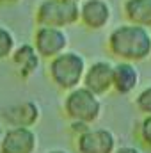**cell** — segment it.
Here are the masks:
<instances>
[{"mask_svg":"<svg viewBox=\"0 0 151 153\" xmlns=\"http://www.w3.org/2000/svg\"><path fill=\"white\" fill-rule=\"evenodd\" d=\"M107 50L117 61L144 62L151 57V30L133 23H121L109 32Z\"/></svg>","mask_w":151,"mask_h":153,"instance_id":"obj_1","label":"cell"},{"mask_svg":"<svg viewBox=\"0 0 151 153\" xmlns=\"http://www.w3.org/2000/svg\"><path fill=\"white\" fill-rule=\"evenodd\" d=\"M85 70H87L85 57L76 50L62 52L61 55L50 59L46 66V73L52 84L64 93L82 85Z\"/></svg>","mask_w":151,"mask_h":153,"instance_id":"obj_2","label":"cell"},{"mask_svg":"<svg viewBox=\"0 0 151 153\" xmlns=\"http://www.w3.org/2000/svg\"><path fill=\"white\" fill-rule=\"evenodd\" d=\"M62 112L70 121H78L85 125H94L103 112L101 98L87 91L84 85L71 89L64 94L62 100Z\"/></svg>","mask_w":151,"mask_h":153,"instance_id":"obj_3","label":"cell"},{"mask_svg":"<svg viewBox=\"0 0 151 153\" xmlns=\"http://www.w3.org/2000/svg\"><path fill=\"white\" fill-rule=\"evenodd\" d=\"M38 27L66 29L80 23V2L75 0H41L34 11Z\"/></svg>","mask_w":151,"mask_h":153,"instance_id":"obj_4","label":"cell"},{"mask_svg":"<svg viewBox=\"0 0 151 153\" xmlns=\"http://www.w3.org/2000/svg\"><path fill=\"white\" fill-rule=\"evenodd\" d=\"M32 46L36 48L41 59H53L68 50L70 38L64 29L55 27H36L32 34Z\"/></svg>","mask_w":151,"mask_h":153,"instance_id":"obj_5","label":"cell"},{"mask_svg":"<svg viewBox=\"0 0 151 153\" xmlns=\"http://www.w3.org/2000/svg\"><path fill=\"white\" fill-rule=\"evenodd\" d=\"M117 148V137L105 126H91L75 137L76 153H114Z\"/></svg>","mask_w":151,"mask_h":153,"instance_id":"obj_6","label":"cell"},{"mask_svg":"<svg viewBox=\"0 0 151 153\" xmlns=\"http://www.w3.org/2000/svg\"><path fill=\"white\" fill-rule=\"evenodd\" d=\"M112 70L114 64L107 59H98L87 64L82 85L93 94H96L98 98L109 94L112 91Z\"/></svg>","mask_w":151,"mask_h":153,"instance_id":"obj_7","label":"cell"},{"mask_svg":"<svg viewBox=\"0 0 151 153\" xmlns=\"http://www.w3.org/2000/svg\"><path fill=\"white\" fill-rule=\"evenodd\" d=\"M41 117V109L38 102L34 100H23L13 105H7L2 109L0 119L7 126H23V128H34Z\"/></svg>","mask_w":151,"mask_h":153,"instance_id":"obj_8","label":"cell"},{"mask_svg":"<svg viewBox=\"0 0 151 153\" xmlns=\"http://www.w3.org/2000/svg\"><path fill=\"white\" fill-rule=\"evenodd\" d=\"M38 135L34 128L7 126L0 141V153H36Z\"/></svg>","mask_w":151,"mask_h":153,"instance_id":"obj_9","label":"cell"},{"mask_svg":"<svg viewBox=\"0 0 151 153\" xmlns=\"http://www.w3.org/2000/svg\"><path fill=\"white\" fill-rule=\"evenodd\" d=\"M112 20V7L107 0H82L80 23L87 30H103Z\"/></svg>","mask_w":151,"mask_h":153,"instance_id":"obj_10","label":"cell"},{"mask_svg":"<svg viewBox=\"0 0 151 153\" xmlns=\"http://www.w3.org/2000/svg\"><path fill=\"white\" fill-rule=\"evenodd\" d=\"M41 57L36 52V48L32 46V43H21L16 45L13 55H11V62L14 66L16 75L21 80H29L30 76H34L41 68Z\"/></svg>","mask_w":151,"mask_h":153,"instance_id":"obj_11","label":"cell"},{"mask_svg":"<svg viewBox=\"0 0 151 153\" xmlns=\"http://www.w3.org/2000/svg\"><path fill=\"white\" fill-rule=\"evenodd\" d=\"M141 82V73L133 62L126 61H117L114 62L112 70V91L119 96H128L132 94Z\"/></svg>","mask_w":151,"mask_h":153,"instance_id":"obj_12","label":"cell"},{"mask_svg":"<svg viewBox=\"0 0 151 153\" xmlns=\"http://www.w3.org/2000/svg\"><path fill=\"white\" fill-rule=\"evenodd\" d=\"M123 16L126 23L151 29V0H123Z\"/></svg>","mask_w":151,"mask_h":153,"instance_id":"obj_13","label":"cell"},{"mask_svg":"<svg viewBox=\"0 0 151 153\" xmlns=\"http://www.w3.org/2000/svg\"><path fill=\"white\" fill-rule=\"evenodd\" d=\"M16 45H18V43H16L14 32H13L9 27H5V25L0 23V61L11 59V55H13Z\"/></svg>","mask_w":151,"mask_h":153,"instance_id":"obj_14","label":"cell"},{"mask_svg":"<svg viewBox=\"0 0 151 153\" xmlns=\"http://www.w3.org/2000/svg\"><path fill=\"white\" fill-rule=\"evenodd\" d=\"M133 103H135L137 111L142 116H151V84L146 85V87H142V89L135 94Z\"/></svg>","mask_w":151,"mask_h":153,"instance_id":"obj_15","label":"cell"},{"mask_svg":"<svg viewBox=\"0 0 151 153\" xmlns=\"http://www.w3.org/2000/svg\"><path fill=\"white\" fill-rule=\"evenodd\" d=\"M135 134H137L139 143L151 150V116H142V119L137 123Z\"/></svg>","mask_w":151,"mask_h":153,"instance_id":"obj_16","label":"cell"},{"mask_svg":"<svg viewBox=\"0 0 151 153\" xmlns=\"http://www.w3.org/2000/svg\"><path fill=\"white\" fill-rule=\"evenodd\" d=\"M87 128H91V125H85V123H78V121H70V132L73 134V137L84 134Z\"/></svg>","mask_w":151,"mask_h":153,"instance_id":"obj_17","label":"cell"},{"mask_svg":"<svg viewBox=\"0 0 151 153\" xmlns=\"http://www.w3.org/2000/svg\"><path fill=\"white\" fill-rule=\"evenodd\" d=\"M114 153H142L137 146H132V144H123V146H117Z\"/></svg>","mask_w":151,"mask_h":153,"instance_id":"obj_18","label":"cell"},{"mask_svg":"<svg viewBox=\"0 0 151 153\" xmlns=\"http://www.w3.org/2000/svg\"><path fill=\"white\" fill-rule=\"evenodd\" d=\"M21 0H0V5H16Z\"/></svg>","mask_w":151,"mask_h":153,"instance_id":"obj_19","label":"cell"},{"mask_svg":"<svg viewBox=\"0 0 151 153\" xmlns=\"http://www.w3.org/2000/svg\"><path fill=\"white\" fill-rule=\"evenodd\" d=\"M46 153H70L68 150H62V148H52V150H48Z\"/></svg>","mask_w":151,"mask_h":153,"instance_id":"obj_20","label":"cell"},{"mask_svg":"<svg viewBox=\"0 0 151 153\" xmlns=\"http://www.w3.org/2000/svg\"><path fill=\"white\" fill-rule=\"evenodd\" d=\"M2 135H4V128L0 126V141H2Z\"/></svg>","mask_w":151,"mask_h":153,"instance_id":"obj_21","label":"cell"},{"mask_svg":"<svg viewBox=\"0 0 151 153\" xmlns=\"http://www.w3.org/2000/svg\"><path fill=\"white\" fill-rule=\"evenodd\" d=\"M75 2H82V0H75Z\"/></svg>","mask_w":151,"mask_h":153,"instance_id":"obj_22","label":"cell"}]
</instances>
